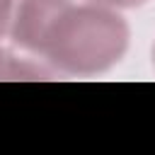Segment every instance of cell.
I'll return each instance as SVG.
<instances>
[{"label":"cell","instance_id":"obj_4","mask_svg":"<svg viewBox=\"0 0 155 155\" xmlns=\"http://www.w3.org/2000/svg\"><path fill=\"white\" fill-rule=\"evenodd\" d=\"M12 10H15V0H0V36L7 34V29H10Z\"/></svg>","mask_w":155,"mask_h":155},{"label":"cell","instance_id":"obj_2","mask_svg":"<svg viewBox=\"0 0 155 155\" xmlns=\"http://www.w3.org/2000/svg\"><path fill=\"white\" fill-rule=\"evenodd\" d=\"M68 2L70 0H19V2H15L10 29H7V34L12 36V44L39 58L41 44L46 39L56 15Z\"/></svg>","mask_w":155,"mask_h":155},{"label":"cell","instance_id":"obj_5","mask_svg":"<svg viewBox=\"0 0 155 155\" xmlns=\"http://www.w3.org/2000/svg\"><path fill=\"white\" fill-rule=\"evenodd\" d=\"M87 2H97V5H104V7L119 10V7H140V5H145L148 0H87Z\"/></svg>","mask_w":155,"mask_h":155},{"label":"cell","instance_id":"obj_3","mask_svg":"<svg viewBox=\"0 0 155 155\" xmlns=\"http://www.w3.org/2000/svg\"><path fill=\"white\" fill-rule=\"evenodd\" d=\"M53 70L0 46V80H51Z\"/></svg>","mask_w":155,"mask_h":155},{"label":"cell","instance_id":"obj_6","mask_svg":"<svg viewBox=\"0 0 155 155\" xmlns=\"http://www.w3.org/2000/svg\"><path fill=\"white\" fill-rule=\"evenodd\" d=\"M153 65H155V48H153Z\"/></svg>","mask_w":155,"mask_h":155},{"label":"cell","instance_id":"obj_1","mask_svg":"<svg viewBox=\"0 0 155 155\" xmlns=\"http://www.w3.org/2000/svg\"><path fill=\"white\" fill-rule=\"evenodd\" d=\"M128 39L131 29L114 7L70 0L56 15L39 58L65 75H99L124 58Z\"/></svg>","mask_w":155,"mask_h":155}]
</instances>
